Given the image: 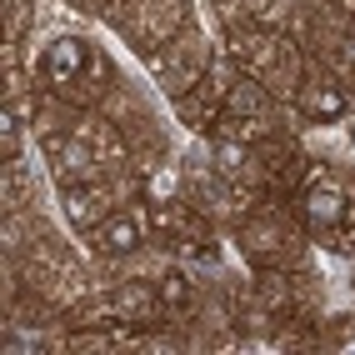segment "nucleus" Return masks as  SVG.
<instances>
[{
	"label": "nucleus",
	"mask_w": 355,
	"mask_h": 355,
	"mask_svg": "<svg viewBox=\"0 0 355 355\" xmlns=\"http://www.w3.org/2000/svg\"><path fill=\"white\" fill-rule=\"evenodd\" d=\"M291 205H295L305 235L320 250L355 255V185L345 171H336L330 160H311V171H305Z\"/></svg>",
	"instance_id": "obj_1"
},
{
	"label": "nucleus",
	"mask_w": 355,
	"mask_h": 355,
	"mask_svg": "<svg viewBox=\"0 0 355 355\" xmlns=\"http://www.w3.org/2000/svg\"><path fill=\"white\" fill-rule=\"evenodd\" d=\"M35 20V0H6V40H26Z\"/></svg>",
	"instance_id": "obj_23"
},
{
	"label": "nucleus",
	"mask_w": 355,
	"mask_h": 355,
	"mask_svg": "<svg viewBox=\"0 0 355 355\" xmlns=\"http://www.w3.org/2000/svg\"><path fill=\"white\" fill-rule=\"evenodd\" d=\"M26 205H31V175L15 155V160H6V216H20Z\"/></svg>",
	"instance_id": "obj_21"
},
{
	"label": "nucleus",
	"mask_w": 355,
	"mask_h": 355,
	"mask_svg": "<svg viewBox=\"0 0 355 355\" xmlns=\"http://www.w3.org/2000/svg\"><path fill=\"white\" fill-rule=\"evenodd\" d=\"M235 76H241V65H235L230 55H225V60L216 55V65L205 70V80H196V90H185L180 101H171V105H175V121H180L185 130L210 135V125L225 115V96H230Z\"/></svg>",
	"instance_id": "obj_11"
},
{
	"label": "nucleus",
	"mask_w": 355,
	"mask_h": 355,
	"mask_svg": "<svg viewBox=\"0 0 355 355\" xmlns=\"http://www.w3.org/2000/svg\"><path fill=\"white\" fill-rule=\"evenodd\" d=\"M146 216H150V241L165 245L175 255V245L196 241V235H216V225H210L200 210L185 200V196H171V200H146Z\"/></svg>",
	"instance_id": "obj_13"
},
{
	"label": "nucleus",
	"mask_w": 355,
	"mask_h": 355,
	"mask_svg": "<svg viewBox=\"0 0 355 355\" xmlns=\"http://www.w3.org/2000/svg\"><path fill=\"white\" fill-rule=\"evenodd\" d=\"M250 295L266 305L275 320H295V286H291V270H255Z\"/></svg>",
	"instance_id": "obj_17"
},
{
	"label": "nucleus",
	"mask_w": 355,
	"mask_h": 355,
	"mask_svg": "<svg viewBox=\"0 0 355 355\" xmlns=\"http://www.w3.org/2000/svg\"><path fill=\"white\" fill-rule=\"evenodd\" d=\"M205 160L216 165L220 175H230L235 185H245V191H260L266 196V160H260L255 146H245V140H230V135H205Z\"/></svg>",
	"instance_id": "obj_14"
},
{
	"label": "nucleus",
	"mask_w": 355,
	"mask_h": 355,
	"mask_svg": "<svg viewBox=\"0 0 355 355\" xmlns=\"http://www.w3.org/2000/svg\"><path fill=\"white\" fill-rule=\"evenodd\" d=\"M280 130H286L280 115H220L210 125V135H230V140H245V146H260V140H270Z\"/></svg>",
	"instance_id": "obj_18"
},
{
	"label": "nucleus",
	"mask_w": 355,
	"mask_h": 355,
	"mask_svg": "<svg viewBox=\"0 0 355 355\" xmlns=\"http://www.w3.org/2000/svg\"><path fill=\"white\" fill-rule=\"evenodd\" d=\"M250 10H255V0H216L220 26H241V20H250Z\"/></svg>",
	"instance_id": "obj_24"
},
{
	"label": "nucleus",
	"mask_w": 355,
	"mask_h": 355,
	"mask_svg": "<svg viewBox=\"0 0 355 355\" xmlns=\"http://www.w3.org/2000/svg\"><path fill=\"white\" fill-rule=\"evenodd\" d=\"M20 135H26V110L0 101V160H15L20 155Z\"/></svg>",
	"instance_id": "obj_20"
},
{
	"label": "nucleus",
	"mask_w": 355,
	"mask_h": 355,
	"mask_svg": "<svg viewBox=\"0 0 355 355\" xmlns=\"http://www.w3.org/2000/svg\"><path fill=\"white\" fill-rule=\"evenodd\" d=\"M105 20L121 31V40L135 55L150 60L160 45H171L180 31L196 26V10H191V0H121Z\"/></svg>",
	"instance_id": "obj_5"
},
{
	"label": "nucleus",
	"mask_w": 355,
	"mask_h": 355,
	"mask_svg": "<svg viewBox=\"0 0 355 355\" xmlns=\"http://www.w3.org/2000/svg\"><path fill=\"white\" fill-rule=\"evenodd\" d=\"M70 10H80V15H96V20H105L115 6H121V0H65Z\"/></svg>",
	"instance_id": "obj_25"
},
{
	"label": "nucleus",
	"mask_w": 355,
	"mask_h": 355,
	"mask_svg": "<svg viewBox=\"0 0 355 355\" xmlns=\"http://www.w3.org/2000/svg\"><path fill=\"white\" fill-rule=\"evenodd\" d=\"M180 196L191 200L210 225H241L250 210L260 205V191H245V185H235L230 175H220L210 160H185L180 165Z\"/></svg>",
	"instance_id": "obj_6"
},
{
	"label": "nucleus",
	"mask_w": 355,
	"mask_h": 355,
	"mask_svg": "<svg viewBox=\"0 0 355 355\" xmlns=\"http://www.w3.org/2000/svg\"><path fill=\"white\" fill-rule=\"evenodd\" d=\"M235 241H241V255L250 260V270H295L305 260L311 235H305L291 200H266L260 196V205L235 225Z\"/></svg>",
	"instance_id": "obj_4"
},
{
	"label": "nucleus",
	"mask_w": 355,
	"mask_h": 355,
	"mask_svg": "<svg viewBox=\"0 0 355 355\" xmlns=\"http://www.w3.org/2000/svg\"><path fill=\"white\" fill-rule=\"evenodd\" d=\"M31 76L40 80V90H51V96L96 110V105L105 101V90L121 80V70H115L110 55L96 51L85 35H55V40L40 51V60L31 65Z\"/></svg>",
	"instance_id": "obj_2"
},
{
	"label": "nucleus",
	"mask_w": 355,
	"mask_h": 355,
	"mask_svg": "<svg viewBox=\"0 0 355 355\" xmlns=\"http://www.w3.org/2000/svg\"><path fill=\"white\" fill-rule=\"evenodd\" d=\"M210 65H216V45H210V35L200 26H191L150 55V76L171 101H180L185 90H196V80H205Z\"/></svg>",
	"instance_id": "obj_7"
},
{
	"label": "nucleus",
	"mask_w": 355,
	"mask_h": 355,
	"mask_svg": "<svg viewBox=\"0 0 355 355\" xmlns=\"http://www.w3.org/2000/svg\"><path fill=\"white\" fill-rule=\"evenodd\" d=\"M65 325H70V330H115V325H121V311H115L110 291H105V295H80V300L65 311Z\"/></svg>",
	"instance_id": "obj_19"
},
{
	"label": "nucleus",
	"mask_w": 355,
	"mask_h": 355,
	"mask_svg": "<svg viewBox=\"0 0 355 355\" xmlns=\"http://www.w3.org/2000/svg\"><path fill=\"white\" fill-rule=\"evenodd\" d=\"M96 110H101L105 121L125 135V146H130V150H155V146H160V150H171V135H165V125L155 121V115H150V105L140 101L125 80H115Z\"/></svg>",
	"instance_id": "obj_9"
},
{
	"label": "nucleus",
	"mask_w": 355,
	"mask_h": 355,
	"mask_svg": "<svg viewBox=\"0 0 355 355\" xmlns=\"http://www.w3.org/2000/svg\"><path fill=\"white\" fill-rule=\"evenodd\" d=\"M225 51L250 80H260L280 105H291L295 85L305 76V51L291 31H266V26L241 20V26H225Z\"/></svg>",
	"instance_id": "obj_3"
},
{
	"label": "nucleus",
	"mask_w": 355,
	"mask_h": 355,
	"mask_svg": "<svg viewBox=\"0 0 355 355\" xmlns=\"http://www.w3.org/2000/svg\"><path fill=\"white\" fill-rule=\"evenodd\" d=\"M320 350H340L355 340V315H320Z\"/></svg>",
	"instance_id": "obj_22"
},
{
	"label": "nucleus",
	"mask_w": 355,
	"mask_h": 355,
	"mask_svg": "<svg viewBox=\"0 0 355 355\" xmlns=\"http://www.w3.org/2000/svg\"><path fill=\"white\" fill-rule=\"evenodd\" d=\"M115 311H121V325H135V330H155V325H171L160 305V291L155 280H121V286L110 291Z\"/></svg>",
	"instance_id": "obj_15"
},
{
	"label": "nucleus",
	"mask_w": 355,
	"mask_h": 355,
	"mask_svg": "<svg viewBox=\"0 0 355 355\" xmlns=\"http://www.w3.org/2000/svg\"><path fill=\"white\" fill-rule=\"evenodd\" d=\"M80 241L90 245V255H101V260H125V255H135V250H146V245H150V216H146V200H140V205L110 210V216H105L96 230H85Z\"/></svg>",
	"instance_id": "obj_12"
},
{
	"label": "nucleus",
	"mask_w": 355,
	"mask_h": 355,
	"mask_svg": "<svg viewBox=\"0 0 355 355\" xmlns=\"http://www.w3.org/2000/svg\"><path fill=\"white\" fill-rule=\"evenodd\" d=\"M125 200H140V180H135V175L85 180V185H70V191H60V210H65V220L76 225V235L96 230L110 210H121Z\"/></svg>",
	"instance_id": "obj_8"
},
{
	"label": "nucleus",
	"mask_w": 355,
	"mask_h": 355,
	"mask_svg": "<svg viewBox=\"0 0 355 355\" xmlns=\"http://www.w3.org/2000/svg\"><path fill=\"white\" fill-rule=\"evenodd\" d=\"M155 291H160V305H165V315H171V325L196 320V305H200V275H191V270L180 266V260L160 270Z\"/></svg>",
	"instance_id": "obj_16"
},
{
	"label": "nucleus",
	"mask_w": 355,
	"mask_h": 355,
	"mask_svg": "<svg viewBox=\"0 0 355 355\" xmlns=\"http://www.w3.org/2000/svg\"><path fill=\"white\" fill-rule=\"evenodd\" d=\"M291 110L300 115L305 125H340L350 115V85L336 80L325 65L305 60V76H300L295 96H291Z\"/></svg>",
	"instance_id": "obj_10"
}]
</instances>
